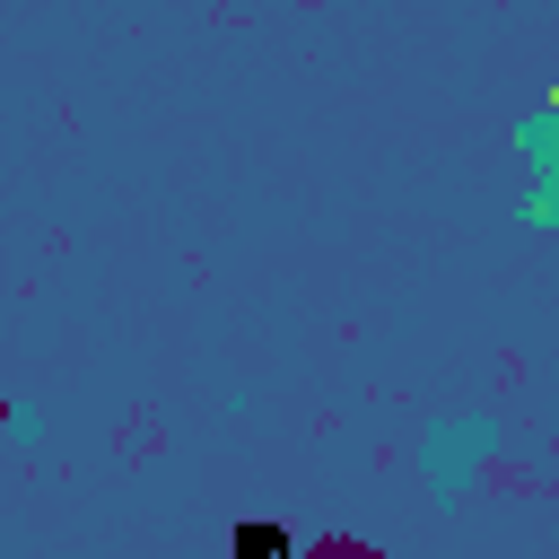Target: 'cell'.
<instances>
[{
  "label": "cell",
  "mask_w": 559,
  "mask_h": 559,
  "mask_svg": "<svg viewBox=\"0 0 559 559\" xmlns=\"http://www.w3.org/2000/svg\"><path fill=\"white\" fill-rule=\"evenodd\" d=\"M271 550H288V533H271V524H236V559H271Z\"/></svg>",
  "instance_id": "6da1fadb"
}]
</instances>
